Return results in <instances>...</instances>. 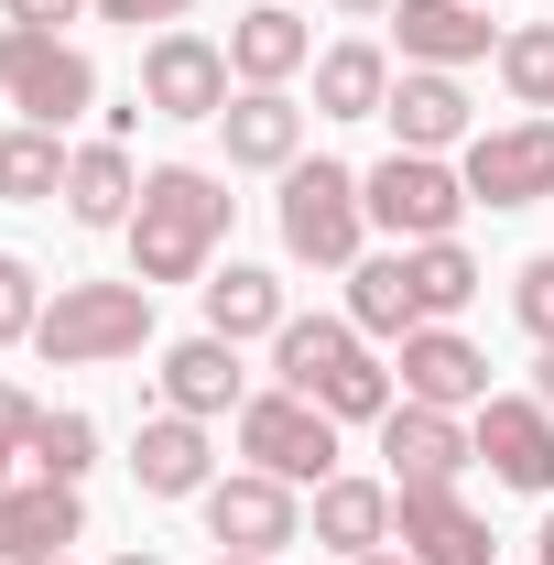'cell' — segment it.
<instances>
[{
  "label": "cell",
  "mask_w": 554,
  "mask_h": 565,
  "mask_svg": "<svg viewBox=\"0 0 554 565\" xmlns=\"http://www.w3.org/2000/svg\"><path fill=\"white\" fill-rule=\"evenodd\" d=\"M228 174H207V163H152L141 174V207H131V273L163 294V282H207L217 239H228Z\"/></svg>",
  "instance_id": "1"
},
{
  "label": "cell",
  "mask_w": 554,
  "mask_h": 565,
  "mask_svg": "<svg viewBox=\"0 0 554 565\" xmlns=\"http://www.w3.org/2000/svg\"><path fill=\"white\" fill-rule=\"evenodd\" d=\"M273 381H283V392H305L316 414H338V424H381L392 403H403L392 359L370 349L348 316H283V338H273Z\"/></svg>",
  "instance_id": "2"
},
{
  "label": "cell",
  "mask_w": 554,
  "mask_h": 565,
  "mask_svg": "<svg viewBox=\"0 0 554 565\" xmlns=\"http://www.w3.org/2000/svg\"><path fill=\"white\" fill-rule=\"evenodd\" d=\"M44 370H109V359H141L152 349V282H55L44 327H33Z\"/></svg>",
  "instance_id": "3"
},
{
  "label": "cell",
  "mask_w": 554,
  "mask_h": 565,
  "mask_svg": "<svg viewBox=\"0 0 554 565\" xmlns=\"http://www.w3.org/2000/svg\"><path fill=\"white\" fill-rule=\"evenodd\" d=\"M273 228H283V262H305V273H348L359 250H370V196H359V174L348 163H294L273 196Z\"/></svg>",
  "instance_id": "4"
},
{
  "label": "cell",
  "mask_w": 554,
  "mask_h": 565,
  "mask_svg": "<svg viewBox=\"0 0 554 565\" xmlns=\"http://www.w3.org/2000/svg\"><path fill=\"white\" fill-rule=\"evenodd\" d=\"M359 196H370V228H381L392 250L457 239V217L479 207V196H468V174H457L446 152H381V163L359 174Z\"/></svg>",
  "instance_id": "5"
},
{
  "label": "cell",
  "mask_w": 554,
  "mask_h": 565,
  "mask_svg": "<svg viewBox=\"0 0 554 565\" xmlns=\"http://www.w3.org/2000/svg\"><path fill=\"white\" fill-rule=\"evenodd\" d=\"M0 98H11L33 131H76V120L98 109V66L76 55L66 33H22V22H0Z\"/></svg>",
  "instance_id": "6"
},
{
  "label": "cell",
  "mask_w": 554,
  "mask_h": 565,
  "mask_svg": "<svg viewBox=\"0 0 554 565\" xmlns=\"http://www.w3.org/2000/svg\"><path fill=\"white\" fill-rule=\"evenodd\" d=\"M239 457L262 468V479H294V490H327L338 479V414H316L305 392H251L239 403Z\"/></svg>",
  "instance_id": "7"
},
{
  "label": "cell",
  "mask_w": 554,
  "mask_h": 565,
  "mask_svg": "<svg viewBox=\"0 0 554 565\" xmlns=\"http://www.w3.org/2000/svg\"><path fill=\"white\" fill-rule=\"evenodd\" d=\"M457 174H468V196L479 207H544L554 196V120H500V131H468L457 152Z\"/></svg>",
  "instance_id": "8"
},
{
  "label": "cell",
  "mask_w": 554,
  "mask_h": 565,
  "mask_svg": "<svg viewBox=\"0 0 554 565\" xmlns=\"http://www.w3.org/2000/svg\"><path fill=\"white\" fill-rule=\"evenodd\" d=\"M141 109H152V120H217V109H228V44L163 22V33L141 44Z\"/></svg>",
  "instance_id": "9"
},
{
  "label": "cell",
  "mask_w": 554,
  "mask_h": 565,
  "mask_svg": "<svg viewBox=\"0 0 554 565\" xmlns=\"http://www.w3.org/2000/svg\"><path fill=\"white\" fill-rule=\"evenodd\" d=\"M468 435H479V468L500 479V490L554 500V414L533 403V392H489L479 414H468Z\"/></svg>",
  "instance_id": "10"
},
{
  "label": "cell",
  "mask_w": 554,
  "mask_h": 565,
  "mask_svg": "<svg viewBox=\"0 0 554 565\" xmlns=\"http://www.w3.org/2000/svg\"><path fill=\"white\" fill-rule=\"evenodd\" d=\"M196 511H207V544H217V555H283V544L305 533L294 479H262V468H228Z\"/></svg>",
  "instance_id": "11"
},
{
  "label": "cell",
  "mask_w": 554,
  "mask_h": 565,
  "mask_svg": "<svg viewBox=\"0 0 554 565\" xmlns=\"http://www.w3.org/2000/svg\"><path fill=\"white\" fill-rule=\"evenodd\" d=\"M305 120H316V109H294V87H239V98L217 109L228 174H294V163H305Z\"/></svg>",
  "instance_id": "12"
},
{
  "label": "cell",
  "mask_w": 554,
  "mask_h": 565,
  "mask_svg": "<svg viewBox=\"0 0 554 565\" xmlns=\"http://www.w3.org/2000/svg\"><path fill=\"white\" fill-rule=\"evenodd\" d=\"M381 457H392V490H435V479L479 468V435H468V414L392 403V414H381Z\"/></svg>",
  "instance_id": "13"
},
{
  "label": "cell",
  "mask_w": 554,
  "mask_h": 565,
  "mask_svg": "<svg viewBox=\"0 0 554 565\" xmlns=\"http://www.w3.org/2000/svg\"><path fill=\"white\" fill-rule=\"evenodd\" d=\"M152 392H163V414L217 424V414H239V403H251V370H239V349H228L217 327H196V338H174V349H163Z\"/></svg>",
  "instance_id": "14"
},
{
  "label": "cell",
  "mask_w": 554,
  "mask_h": 565,
  "mask_svg": "<svg viewBox=\"0 0 554 565\" xmlns=\"http://www.w3.org/2000/svg\"><path fill=\"white\" fill-rule=\"evenodd\" d=\"M66 544H87V500L66 479H11L0 490V565H66Z\"/></svg>",
  "instance_id": "15"
},
{
  "label": "cell",
  "mask_w": 554,
  "mask_h": 565,
  "mask_svg": "<svg viewBox=\"0 0 554 565\" xmlns=\"http://www.w3.org/2000/svg\"><path fill=\"white\" fill-rule=\"evenodd\" d=\"M392 544L414 565H489V522L457 500V479H435V490H392Z\"/></svg>",
  "instance_id": "16"
},
{
  "label": "cell",
  "mask_w": 554,
  "mask_h": 565,
  "mask_svg": "<svg viewBox=\"0 0 554 565\" xmlns=\"http://www.w3.org/2000/svg\"><path fill=\"white\" fill-rule=\"evenodd\" d=\"M392 381H403V403H435V414H479L489 403V359L457 327H414L403 359H392Z\"/></svg>",
  "instance_id": "17"
},
{
  "label": "cell",
  "mask_w": 554,
  "mask_h": 565,
  "mask_svg": "<svg viewBox=\"0 0 554 565\" xmlns=\"http://www.w3.org/2000/svg\"><path fill=\"white\" fill-rule=\"evenodd\" d=\"M381 120H392V152H468V131H479L468 87H457L446 66H403Z\"/></svg>",
  "instance_id": "18"
},
{
  "label": "cell",
  "mask_w": 554,
  "mask_h": 565,
  "mask_svg": "<svg viewBox=\"0 0 554 565\" xmlns=\"http://www.w3.org/2000/svg\"><path fill=\"white\" fill-rule=\"evenodd\" d=\"M305 66H316V22H305L294 0H251V11L228 22V76H239V87H294Z\"/></svg>",
  "instance_id": "19"
},
{
  "label": "cell",
  "mask_w": 554,
  "mask_h": 565,
  "mask_svg": "<svg viewBox=\"0 0 554 565\" xmlns=\"http://www.w3.org/2000/svg\"><path fill=\"white\" fill-rule=\"evenodd\" d=\"M131 479H141V500H207V490H217L207 424H196V414H152V424L131 435Z\"/></svg>",
  "instance_id": "20"
},
{
  "label": "cell",
  "mask_w": 554,
  "mask_h": 565,
  "mask_svg": "<svg viewBox=\"0 0 554 565\" xmlns=\"http://www.w3.org/2000/svg\"><path fill=\"white\" fill-rule=\"evenodd\" d=\"M392 33H403V66H446V76L500 55L489 0H392Z\"/></svg>",
  "instance_id": "21"
},
{
  "label": "cell",
  "mask_w": 554,
  "mask_h": 565,
  "mask_svg": "<svg viewBox=\"0 0 554 565\" xmlns=\"http://www.w3.org/2000/svg\"><path fill=\"white\" fill-rule=\"evenodd\" d=\"M141 207V163H131V141H76V163H66V217L76 228H131Z\"/></svg>",
  "instance_id": "22"
},
{
  "label": "cell",
  "mask_w": 554,
  "mask_h": 565,
  "mask_svg": "<svg viewBox=\"0 0 554 565\" xmlns=\"http://www.w3.org/2000/svg\"><path fill=\"white\" fill-rule=\"evenodd\" d=\"M348 327H359L370 349H381V338L403 349V338L424 327V305H414V262H403V250H359V262H348Z\"/></svg>",
  "instance_id": "23"
},
{
  "label": "cell",
  "mask_w": 554,
  "mask_h": 565,
  "mask_svg": "<svg viewBox=\"0 0 554 565\" xmlns=\"http://www.w3.org/2000/svg\"><path fill=\"white\" fill-rule=\"evenodd\" d=\"M196 294H207V327L228 338V349H239V338H283V316H294V305H283V273H273V262H217Z\"/></svg>",
  "instance_id": "24"
},
{
  "label": "cell",
  "mask_w": 554,
  "mask_h": 565,
  "mask_svg": "<svg viewBox=\"0 0 554 565\" xmlns=\"http://www.w3.org/2000/svg\"><path fill=\"white\" fill-rule=\"evenodd\" d=\"M392 109V55L370 44V33H348L316 55V120H381Z\"/></svg>",
  "instance_id": "25"
},
{
  "label": "cell",
  "mask_w": 554,
  "mask_h": 565,
  "mask_svg": "<svg viewBox=\"0 0 554 565\" xmlns=\"http://www.w3.org/2000/svg\"><path fill=\"white\" fill-rule=\"evenodd\" d=\"M316 544H327V555H381V544H392V479H327V490H316Z\"/></svg>",
  "instance_id": "26"
},
{
  "label": "cell",
  "mask_w": 554,
  "mask_h": 565,
  "mask_svg": "<svg viewBox=\"0 0 554 565\" xmlns=\"http://www.w3.org/2000/svg\"><path fill=\"white\" fill-rule=\"evenodd\" d=\"M66 163H76L66 131L11 120V131H0V196H11V207H55V196H66Z\"/></svg>",
  "instance_id": "27"
},
{
  "label": "cell",
  "mask_w": 554,
  "mask_h": 565,
  "mask_svg": "<svg viewBox=\"0 0 554 565\" xmlns=\"http://www.w3.org/2000/svg\"><path fill=\"white\" fill-rule=\"evenodd\" d=\"M414 262V305H424V327H457L468 305H479V262H468V239H424V250H403Z\"/></svg>",
  "instance_id": "28"
},
{
  "label": "cell",
  "mask_w": 554,
  "mask_h": 565,
  "mask_svg": "<svg viewBox=\"0 0 554 565\" xmlns=\"http://www.w3.org/2000/svg\"><path fill=\"white\" fill-rule=\"evenodd\" d=\"M489 66H500V87H511L522 120H544V109H554V22H511Z\"/></svg>",
  "instance_id": "29"
},
{
  "label": "cell",
  "mask_w": 554,
  "mask_h": 565,
  "mask_svg": "<svg viewBox=\"0 0 554 565\" xmlns=\"http://www.w3.org/2000/svg\"><path fill=\"white\" fill-rule=\"evenodd\" d=\"M87 468H98V424H87V414H44V424H33V479H66V490H76Z\"/></svg>",
  "instance_id": "30"
},
{
  "label": "cell",
  "mask_w": 554,
  "mask_h": 565,
  "mask_svg": "<svg viewBox=\"0 0 554 565\" xmlns=\"http://www.w3.org/2000/svg\"><path fill=\"white\" fill-rule=\"evenodd\" d=\"M33 327H44V282H33L22 250H0V349H22Z\"/></svg>",
  "instance_id": "31"
},
{
  "label": "cell",
  "mask_w": 554,
  "mask_h": 565,
  "mask_svg": "<svg viewBox=\"0 0 554 565\" xmlns=\"http://www.w3.org/2000/svg\"><path fill=\"white\" fill-rule=\"evenodd\" d=\"M33 424H44V403L22 381H0V490H11V468H33Z\"/></svg>",
  "instance_id": "32"
},
{
  "label": "cell",
  "mask_w": 554,
  "mask_h": 565,
  "mask_svg": "<svg viewBox=\"0 0 554 565\" xmlns=\"http://www.w3.org/2000/svg\"><path fill=\"white\" fill-rule=\"evenodd\" d=\"M511 316L533 327V349L554 338V250H544V262H522V273H511Z\"/></svg>",
  "instance_id": "33"
},
{
  "label": "cell",
  "mask_w": 554,
  "mask_h": 565,
  "mask_svg": "<svg viewBox=\"0 0 554 565\" xmlns=\"http://www.w3.org/2000/svg\"><path fill=\"white\" fill-rule=\"evenodd\" d=\"M87 11H98V22H185V11H196V0H87Z\"/></svg>",
  "instance_id": "34"
},
{
  "label": "cell",
  "mask_w": 554,
  "mask_h": 565,
  "mask_svg": "<svg viewBox=\"0 0 554 565\" xmlns=\"http://www.w3.org/2000/svg\"><path fill=\"white\" fill-rule=\"evenodd\" d=\"M0 11H11L22 33H66V22H76V11H87V0H0Z\"/></svg>",
  "instance_id": "35"
},
{
  "label": "cell",
  "mask_w": 554,
  "mask_h": 565,
  "mask_svg": "<svg viewBox=\"0 0 554 565\" xmlns=\"http://www.w3.org/2000/svg\"><path fill=\"white\" fill-rule=\"evenodd\" d=\"M533 403H544V414H554V338H544V349H533Z\"/></svg>",
  "instance_id": "36"
},
{
  "label": "cell",
  "mask_w": 554,
  "mask_h": 565,
  "mask_svg": "<svg viewBox=\"0 0 554 565\" xmlns=\"http://www.w3.org/2000/svg\"><path fill=\"white\" fill-rule=\"evenodd\" d=\"M348 22H392V0H338Z\"/></svg>",
  "instance_id": "37"
},
{
  "label": "cell",
  "mask_w": 554,
  "mask_h": 565,
  "mask_svg": "<svg viewBox=\"0 0 554 565\" xmlns=\"http://www.w3.org/2000/svg\"><path fill=\"white\" fill-rule=\"evenodd\" d=\"M533 565H554V511H544V533H533Z\"/></svg>",
  "instance_id": "38"
},
{
  "label": "cell",
  "mask_w": 554,
  "mask_h": 565,
  "mask_svg": "<svg viewBox=\"0 0 554 565\" xmlns=\"http://www.w3.org/2000/svg\"><path fill=\"white\" fill-rule=\"evenodd\" d=\"M359 565H414V555H403V544H381V555H359Z\"/></svg>",
  "instance_id": "39"
},
{
  "label": "cell",
  "mask_w": 554,
  "mask_h": 565,
  "mask_svg": "<svg viewBox=\"0 0 554 565\" xmlns=\"http://www.w3.org/2000/svg\"><path fill=\"white\" fill-rule=\"evenodd\" d=\"M217 565H283V555H217Z\"/></svg>",
  "instance_id": "40"
},
{
  "label": "cell",
  "mask_w": 554,
  "mask_h": 565,
  "mask_svg": "<svg viewBox=\"0 0 554 565\" xmlns=\"http://www.w3.org/2000/svg\"><path fill=\"white\" fill-rule=\"evenodd\" d=\"M109 565H163V555H109Z\"/></svg>",
  "instance_id": "41"
}]
</instances>
